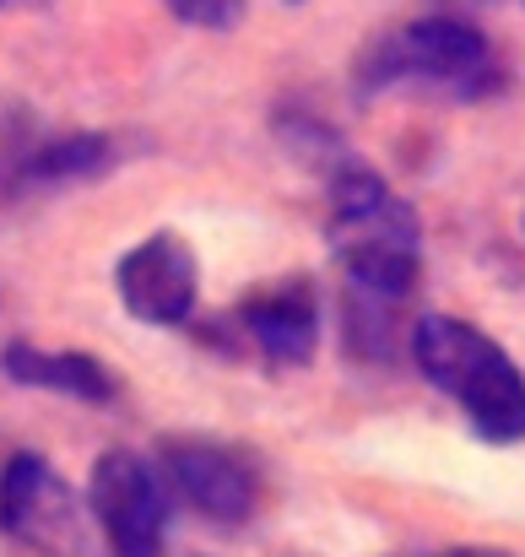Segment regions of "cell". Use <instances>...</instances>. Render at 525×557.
<instances>
[{
  "mask_svg": "<svg viewBox=\"0 0 525 557\" xmlns=\"http://www.w3.org/2000/svg\"><path fill=\"white\" fill-rule=\"evenodd\" d=\"M326 189H331L326 244L347 271V282L384 298H412L423 276V222L412 200H401L352 152L326 174Z\"/></svg>",
  "mask_w": 525,
  "mask_h": 557,
  "instance_id": "obj_1",
  "label": "cell"
},
{
  "mask_svg": "<svg viewBox=\"0 0 525 557\" xmlns=\"http://www.w3.org/2000/svg\"><path fill=\"white\" fill-rule=\"evenodd\" d=\"M417 373L444 389L466 428L483 444H521L525 438V369L472 320L461 314H423L406 336Z\"/></svg>",
  "mask_w": 525,
  "mask_h": 557,
  "instance_id": "obj_2",
  "label": "cell"
},
{
  "mask_svg": "<svg viewBox=\"0 0 525 557\" xmlns=\"http://www.w3.org/2000/svg\"><path fill=\"white\" fill-rule=\"evenodd\" d=\"M390 87H428L450 98H483L499 87V60L483 27L461 16H417L390 33H379L357 60V92H390Z\"/></svg>",
  "mask_w": 525,
  "mask_h": 557,
  "instance_id": "obj_3",
  "label": "cell"
},
{
  "mask_svg": "<svg viewBox=\"0 0 525 557\" xmlns=\"http://www.w3.org/2000/svg\"><path fill=\"white\" fill-rule=\"evenodd\" d=\"M0 531L44 557H87V504L33 449L0 466Z\"/></svg>",
  "mask_w": 525,
  "mask_h": 557,
  "instance_id": "obj_4",
  "label": "cell"
},
{
  "mask_svg": "<svg viewBox=\"0 0 525 557\" xmlns=\"http://www.w3.org/2000/svg\"><path fill=\"white\" fill-rule=\"evenodd\" d=\"M87 509H93V520L103 531V547L114 557H158L163 536H169L174 493H169L158 460L131 455V449H109L93 466Z\"/></svg>",
  "mask_w": 525,
  "mask_h": 557,
  "instance_id": "obj_5",
  "label": "cell"
},
{
  "mask_svg": "<svg viewBox=\"0 0 525 557\" xmlns=\"http://www.w3.org/2000/svg\"><path fill=\"white\" fill-rule=\"evenodd\" d=\"M158 471L169 493L211 525H244L260 504V471L239 444L222 438H163Z\"/></svg>",
  "mask_w": 525,
  "mask_h": 557,
  "instance_id": "obj_6",
  "label": "cell"
},
{
  "mask_svg": "<svg viewBox=\"0 0 525 557\" xmlns=\"http://www.w3.org/2000/svg\"><path fill=\"white\" fill-rule=\"evenodd\" d=\"M217 331H228V347H249L271 369H304L320 347V293L309 276L260 282Z\"/></svg>",
  "mask_w": 525,
  "mask_h": 557,
  "instance_id": "obj_7",
  "label": "cell"
},
{
  "mask_svg": "<svg viewBox=\"0 0 525 557\" xmlns=\"http://www.w3.org/2000/svg\"><path fill=\"white\" fill-rule=\"evenodd\" d=\"M114 287L131 320L158 325V331H179L190 325L195 304H200V260L190 249V238L163 227L152 238H142L136 249L120 255L114 265Z\"/></svg>",
  "mask_w": 525,
  "mask_h": 557,
  "instance_id": "obj_8",
  "label": "cell"
},
{
  "mask_svg": "<svg viewBox=\"0 0 525 557\" xmlns=\"http://www.w3.org/2000/svg\"><path fill=\"white\" fill-rule=\"evenodd\" d=\"M0 369L11 384L54 389V395H71V400H87V406H109L120 395V373L93 352H44V347L11 342L0 352Z\"/></svg>",
  "mask_w": 525,
  "mask_h": 557,
  "instance_id": "obj_9",
  "label": "cell"
},
{
  "mask_svg": "<svg viewBox=\"0 0 525 557\" xmlns=\"http://www.w3.org/2000/svg\"><path fill=\"white\" fill-rule=\"evenodd\" d=\"M120 163L114 141L98 131H71V136H49L33 147H11V185L16 189H44V185H76V180H98Z\"/></svg>",
  "mask_w": 525,
  "mask_h": 557,
  "instance_id": "obj_10",
  "label": "cell"
},
{
  "mask_svg": "<svg viewBox=\"0 0 525 557\" xmlns=\"http://www.w3.org/2000/svg\"><path fill=\"white\" fill-rule=\"evenodd\" d=\"M401 309L406 298H384L368 287H352L342 298V342L357 363H395L401 358Z\"/></svg>",
  "mask_w": 525,
  "mask_h": 557,
  "instance_id": "obj_11",
  "label": "cell"
},
{
  "mask_svg": "<svg viewBox=\"0 0 525 557\" xmlns=\"http://www.w3.org/2000/svg\"><path fill=\"white\" fill-rule=\"evenodd\" d=\"M179 22L190 27H206V33H228L244 22V0H163Z\"/></svg>",
  "mask_w": 525,
  "mask_h": 557,
  "instance_id": "obj_12",
  "label": "cell"
},
{
  "mask_svg": "<svg viewBox=\"0 0 525 557\" xmlns=\"http://www.w3.org/2000/svg\"><path fill=\"white\" fill-rule=\"evenodd\" d=\"M423 557H510L499 547H439V553H423Z\"/></svg>",
  "mask_w": 525,
  "mask_h": 557,
  "instance_id": "obj_13",
  "label": "cell"
},
{
  "mask_svg": "<svg viewBox=\"0 0 525 557\" xmlns=\"http://www.w3.org/2000/svg\"><path fill=\"white\" fill-rule=\"evenodd\" d=\"M0 5H44V0H0Z\"/></svg>",
  "mask_w": 525,
  "mask_h": 557,
  "instance_id": "obj_14",
  "label": "cell"
}]
</instances>
